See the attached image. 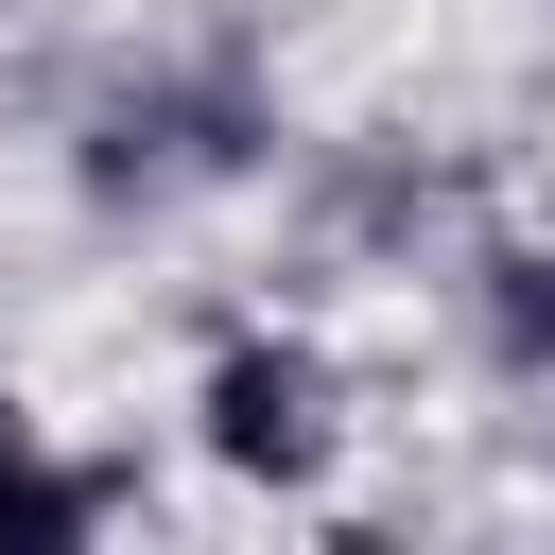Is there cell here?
Wrapping results in <instances>:
<instances>
[{
	"mask_svg": "<svg viewBox=\"0 0 555 555\" xmlns=\"http://www.w3.org/2000/svg\"><path fill=\"white\" fill-rule=\"evenodd\" d=\"M0 555H87V486L0 416Z\"/></svg>",
	"mask_w": 555,
	"mask_h": 555,
	"instance_id": "cell-1",
	"label": "cell"
},
{
	"mask_svg": "<svg viewBox=\"0 0 555 555\" xmlns=\"http://www.w3.org/2000/svg\"><path fill=\"white\" fill-rule=\"evenodd\" d=\"M225 451L243 468H312V382L295 364H225Z\"/></svg>",
	"mask_w": 555,
	"mask_h": 555,
	"instance_id": "cell-2",
	"label": "cell"
}]
</instances>
